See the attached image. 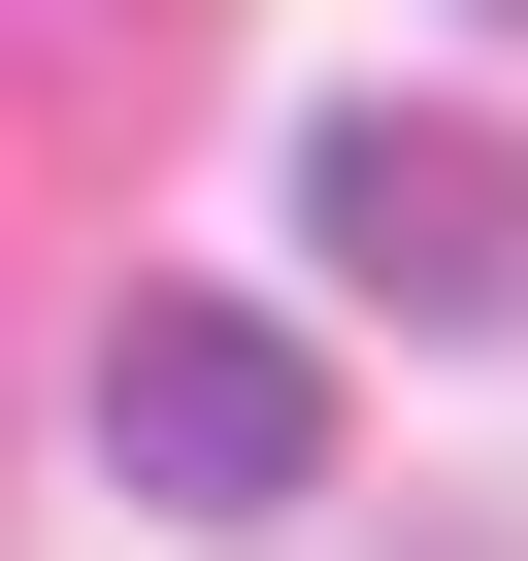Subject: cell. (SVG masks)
<instances>
[{
	"label": "cell",
	"instance_id": "cell-1",
	"mask_svg": "<svg viewBox=\"0 0 528 561\" xmlns=\"http://www.w3.org/2000/svg\"><path fill=\"white\" fill-rule=\"evenodd\" d=\"M100 462L133 495H198V528H264V495H331V331H264V298H100Z\"/></svg>",
	"mask_w": 528,
	"mask_h": 561
},
{
	"label": "cell",
	"instance_id": "cell-2",
	"mask_svg": "<svg viewBox=\"0 0 528 561\" xmlns=\"http://www.w3.org/2000/svg\"><path fill=\"white\" fill-rule=\"evenodd\" d=\"M298 231H331V298L495 331V298H528V133H462V100H331V133H298Z\"/></svg>",
	"mask_w": 528,
	"mask_h": 561
}]
</instances>
